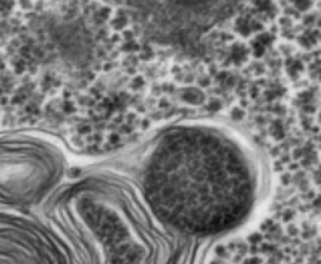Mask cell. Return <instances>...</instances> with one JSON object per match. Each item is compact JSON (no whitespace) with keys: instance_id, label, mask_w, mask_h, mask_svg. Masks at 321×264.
<instances>
[{"instance_id":"6da1fadb","label":"cell","mask_w":321,"mask_h":264,"mask_svg":"<svg viewBox=\"0 0 321 264\" xmlns=\"http://www.w3.org/2000/svg\"><path fill=\"white\" fill-rule=\"evenodd\" d=\"M137 186L166 227L193 240L229 236L254 211L263 168L238 133L214 121H177L154 136Z\"/></svg>"},{"instance_id":"7a4b0ae2","label":"cell","mask_w":321,"mask_h":264,"mask_svg":"<svg viewBox=\"0 0 321 264\" xmlns=\"http://www.w3.org/2000/svg\"><path fill=\"white\" fill-rule=\"evenodd\" d=\"M41 214L70 247L74 264H191L190 243L153 214L137 183L87 176L60 187Z\"/></svg>"},{"instance_id":"3957f363","label":"cell","mask_w":321,"mask_h":264,"mask_svg":"<svg viewBox=\"0 0 321 264\" xmlns=\"http://www.w3.org/2000/svg\"><path fill=\"white\" fill-rule=\"evenodd\" d=\"M203 264H321V207L274 210L255 228L217 244Z\"/></svg>"},{"instance_id":"277c9868","label":"cell","mask_w":321,"mask_h":264,"mask_svg":"<svg viewBox=\"0 0 321 264\" xmlns=\"http://www.w3.org/2000/svg\"><path fill=\"white\" fill-rule=\"evenodd\" d=\"M67 174L66 151L56 140L29 131L0 133V207H41Z\"/></svg>"},{"instance_id":"5b68a950","label":"cell","mask_w":321,"mask_h":264,"mask_svg":"<svg viewBox=\"0 0 321 264\" xmlns=\"http://www.w3.org/2000/svg\"><path fill=\"white\" fill-rule=\"evenodd\" d=\"M0 264H74V257L41 213L0 207Z\"/></svg>"}]
</instances>
